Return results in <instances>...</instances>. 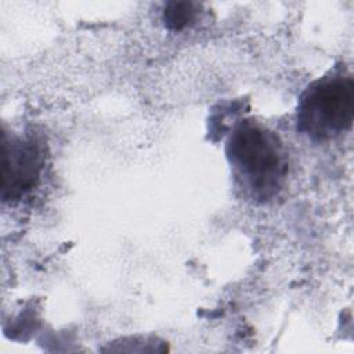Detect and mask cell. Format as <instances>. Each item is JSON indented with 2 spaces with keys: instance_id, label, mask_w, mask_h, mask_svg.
<instances>
[{
  "instance_id": "6da1fadb",
  "label": "cell",
  "mask_w": 354,
  "mask_h": 354,
  "mask_svg": "<svg viewBox=\"0 0 354 354\" xmlns=\"http://www.w3.org/2000/svg\"><path fill=\"white\" fill-rule=\"evenodd\" d=\"M225 155L243 192L267 202L283 188L288 176V153L279 137L266 126L245 120L231 133Z\"/></svg>"
},
{
  "instance_id": "7a4b0ae2",
  "label": "cell",
  "mask_w": 354,
  "mask_h": 354,
  "mask_svg": "<svg viewBox=\"0 0 354 354\" xmlns=\"http://www.w3.org/2000/svg\"><path fill=\"white\" fill-rule=\"evenodd\" d=\"M354 119V80L348 73H332L311 83L300 95L297 131L313 141H328L346 133Z\"/></svg>"
},
{
  "instance_id": "3957f363",
  "label": "cell",
  "mask_w": 354,
  "mask_h": 354,
  "mask_svg": "<svg viewBox=\"0 0 354 354\" xmlns=\"http://www.w3.org/2000/svg\"><path fill=\"white\" fill-rule=\"evenodd\" d=\"M3 202H17L26 196L40 181L46 162L43 144L35 136L3 131Z\"/></svg>"
},
{
  "instance_id": "277c9868",
  "label": "cell",
  "mask_w": 354,
  "mask_h": 354,
  "mask_svg": "<svg viewBox=\"0 0 354 354\" xmlns=\"http://www.w3.org/2000/svg\"><path fill=\"white\" fill-rule=\"evenodd\" d=\"M198 6L192 1H170L163 10V22L171 30H183L194 24Z\"/></svg>"
}]
</instances>
